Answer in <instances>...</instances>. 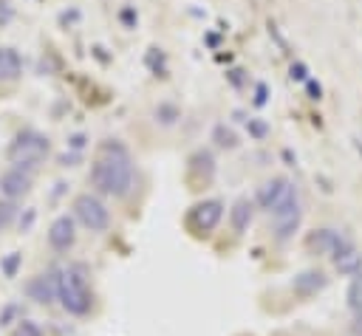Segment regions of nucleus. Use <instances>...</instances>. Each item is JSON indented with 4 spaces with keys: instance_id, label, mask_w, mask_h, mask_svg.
<instances>
[{
    "instance_id": "f257e3e1",
    "label": "nucleus",
    "mask_w": 362,
    "mask_h": 336,
    "mask_svg": "<svg viewBox=\"0 0 362 336\" xmlns=\"http://www.w3.org/2000/svg\"><path fill=\"white\" fill-rule=\"evenodd\" d=\"M88 181L99 195L127 198L136 181V164H133L130 150L122 141H102L99 155L90 164Z\"/></svg>"
},
{
    "instance_id": "f03ea898",
    "label": "nucleus",
    "mask_w": 362,
    "mask_h": 336,
    "mask_svg": "<svg viewBox=\"0 0 362 336\" xmlns=\"http://www.w3.org/2000/svg\"><path fill=\"white\" fill-rule=\"evenodd\" d=\"M57 299L62 305L65 313L71 316H85L93 308V294L88 285V271L85 265L74 263L68 268L57 271Z\"/></svg>"
},
{
    "instance_id": "7ed1b4c3",
    "label": "nucleus",
    "mask_w": 362,
    "mask_h": 336,
    "mask_svg": "<svg viewBox=\"0 0 362 336\" xmlns=\"http://www.w3.org/2000/svg\"><path fill=\"white\" fill-rule=\"evenodd\" d=\"M48 152H51L48 136H42L40 130H31V127L20 130V133L8 141V150H6L8 161H11L14 167L25 169V172H34V169L45 161Z\"/></svg>"
},
{
    "instance_id": "20e7f679",
    "label": "nucleus",
    "mask_w": 362,
    "mask_h": 336,
    "mask_svg": "<svg viewBox=\"0 0 362 336\" xmlns=\"http://www.w3.org/2000/svg\"><path fill=\"white\" fill-rule=\"evenodd\" d=\"M272 215V232H274V240L286 243L294 237V232L300 229V220H303V206H300V195L294 186H288V192L283 195V200L269 212Z\"/></svg>"
},
{
    "instance_id": "39448f33",
    "label": "nucleus",
    "mask_w": 362,
    "mask_h": 336,
    "mask_svg": "<svg viewBox=\"0 0 362 336\" xmlns=\"http://www.w3.org/2000/svg\"><path fill=\"white\" fill-rule=\"evenodd\" d=\"M74 220H79L88 232H105L110 226V209L93 192H82L74 198Z\"/></svg>"
},
{
    "instance_id": "423d86ee",
    "label": "nucleus",
    "mask_w": 362,
    "mask_h": 336,
    "mask_svg": "<svg viewBox=\"0 0 362 336\" xmlns=\"http://www.w3.org/2000/svg\"><path fill=\"white\" fill-rule=\"evenodd\" d=\"M305 248H308L311 254H322V257L337 260L339 254H345L348 248H354V240L345 237V234L337 232V229H314V232L305 237Z\"/></svg>"
},
{
    "instance_id": "0eeeda50",
    "label": "nucleus",
    "mask_w": 362,
    "mask_h": 336,
    "mask_svg": "<svg viewBox=\"0 0 362 336\" xmlns=\"http://www.w3.org/2000/svg\"><path fill=\"white\" fill-rule=\"evenodd\" d=\"M223 217V200L218 198H206V200H198L192 209H189V223L198 229V232H212Z\"/></svg>"
},
{
    "instance_id": "6e6552de",
    "label": "nucleus",
    "mask_w": 362,
    "mask_h": 336,
    "mask_svg": "<svg viewBox=\"0 0 362 336\" xmlns=\"http://www.w3.org/2000/svg\"><path fill=\"white\" fill-rule=\"evenodd\" d=\"M31 192V172L20 169V167H11L0 175V195L8 198V200H20Z\"/></svg>"
},
{
    "instance_id": "1a4fd4ad",
    "label": "nucleus",
    "mask_w": 362,
    "mask_h": 336,
    "mask_svg": "<svg viewBox=\"0 0 362 336\" xmlns=\"http://www.w3.org/2000/svg\"><path fill=\"white\" fill-rule=\"evenodd\" d=\"M76 243V220L71 215H59L48 229V246L54 251H68Z\"/></svg>"
},
{
    "instance_id": "9d476101",
    "label": "nucleus",
    "mask_w": 362,
    "mask_h": 336,
    "mask_svg": "<svg viewBox=\"0 0 362 336\" xmlns=\"http://www.w3.org/2000/svg\"><path fill=\"white\" fill-rule=\"evenodd\" d=\"M25 294L37 305H51L57 299V271H45V274L31 277L25 282Z\"/></svg>"
},
{
    "instance_id": "9b49d317",
    "label": "nucleus",
    "mask_w": 362,
    "mask_h": 336,
    "mask_svg": "<svg viewBox=\"0 0 362 336\" xmlns=\"http://www.w3.org/2000/svg\"><path fill=\"white\" fill-rule=\"evenodd\" d=\"M288 186H291V184H288L286 178H280V175H277V178L266 181V184H263V186L257 189V198H255V203H257L260 209L272 212V209H274V206H277V203L283 200V195L288 192Z\"/></svg>"
},
{
    "instance_id": "f8f14e48",
    "label": "nucleus",
    "mask_w": 362,
    "mask_h": 336,
    "mask_svg": "<svg viewBox=\"0 0 362 336\" xmlns=\"http://www.w3.org/2000/svg\"><path fill=\"white\" fill-rule=\"evenodd\" d=\"M252 217H255V200L249 198H238L229 209V226L235 234H243L249 226H252Z\"/></svg>"
},
{
    "instance_id": "ddd939ff",
    "label": "nucleus",
    "mask_w": 362,
    "mask_h": 336,
    "mask_svg": "<svg viewBox=\"0 0 362 336\" xmlns=\"http://www.w3.org/2000/svg\"><path fill=\"white\" fill-rule=\"evenodd\" d=\"M23 76V59L14 48H0V82H17Z\"/></svg>"
},
{
    "instance_id": "4468645a",
    "label": "nucleus",
    "mask_w": 362,
    "mask_h": 336,
    "mask_svg": "<svg viewBox=\"0 0 362 336\" xmlns=\"http://www.w3.org/2000/svg\"><path fill=\"white\" fill-rule=\"evenodd\" d=\"M325 285H328V277H325L322 271H303V274H297L294 282H291V288H294L300 296H311V294L322 291Z\"/></svg>"
},
{
    "instance_id": "2eb2a0df",
    "label": "nucleus",
    "mask_w": 362,
    "mask_h": 336,
    "mask_svg": "<svg viewBox=\"0 0 362 336\" xmlns=\"http://www.w3.org/2000/svg\"><path fill=\"white\" fill-rule=\"evenodd\" d=\"M334 268L339 271V274H345V277H354V274H359L362 271V251L354 246V248H348L345 254H339L337 260H334Z\"/></svg>"
},
{
    "instance_id": "dca6fc26",
    "label": "nucleus",
    "mask_w": 362,
    "mask_h": 336,
    "mask_svg": "<svg viewBox=\"0 0 362 336\" xmlns=\"http://www.w3.org/2000/svg\"><path fill=\"white\" fill-rule=\"evenodd\" d=\"M345 302H348V308H351L354 313H359V311H362V271L351 277L348 291H345Z\"/></svg>"
},
{
    "instance_id": "f3484780",
    "label": "nucleus",
    "mask_w": 362,
    "mask_h": 336,
    "mask_svg": "<svg viewBox=\"0 0 362 336\" xmlns=\"http://www.w3.org/2000/svg\"><path fill=\"white\" fill-rule=\"evenodd\" d=\"M189 169H192V172H204V178H212V172H215V158H212V152L198 150V152L189 158Z\"/></svg>"
},
{
    "instance_id": "a211bd4d",
    "label": "nucleus",
    "mask_w": 362,
    "mask_h": 336,
    "mask_svg": "<svg viewBox=\"0 0 362 336\" xmlns=\"http://www.w3.org/2000/svg\"><path fill=\"white\" fill-rule=\"evenodd\" d=\"M212 138H215V144H218V147H226V150H235V147H238V136H235L226 124H215Z\"/></svg>"
},
{
    "instance_id": "6ab92c4d",
    "label": "nucleus",
    "mask_w": 362,
    "mask_h": 336,
    "mask_svg": "<svg viewBox=\"0 0 362 336\" xmlns=\"http://www.w3.org/2000/svg\"><path fill=\"white\" fill-rule=\"evenodd\" d=\"M14 217H17V203L0 195V232L8 229V226L14 223Z\"/></svg>"
},
{
    "instance_id": "aec40b11",
    "label": "nucleus",
    "mask_w": 362,
    "mask_h": 336,
    "mask_svg": "<svg viewBox=\"0 0 362 336\" xmlns=\"http://www.w3.org/2000/svg\"><path fill=\"white\" fill-rule=\"evenodd\" d=\"M20 263H23V254H20V251H11V254L0 263V268H3V274H6V277H17Z\"/></svg>"
},
{
    "instance_id": "412c9836",
    "label": "nucleus",
    "mask_w": 362,
    "mask_h": 336,
    "mask_svg": "<svg viewBox=\"0 0 362 336\" xmlns=\"http://www.w3.org/2000/svg\"><path fill=\"white\" fill-rule=\"evenodd\" d=\"M14 336H42V330H40V325H37V322H31V319H20V325H17Z\"/></svg>"
},
{
    "instance_id": "4be33fe9",
    "label": "nucleus",
    "mask_w": 362,
    "mask_h": 336,
    "mask_svg": "<svg viewBox=\"0 0 362 336\" xmlns=\"http://www.w3.org/2000/svg\"><path fill=\"white\" fill-rule=\"evenodd\" d=\"M20 316V305L17 302H11V305H6L3 311H0V328H6V325H11L14 319Z\"/></svg>"
},
{
    "instance_id": "5701e85b",
    "label": "nucleus",
    "mask_w": 362,
    "mask_h": 336,
    "mask_svg": "<svg viewBox=\"0 0 362 336\" xmlns=\"http://www.w3.org/2000/svg\"><path fill=\"white\" fill-rule=\"evenodd\" d=\"M291 79H294V82H308V68H305V62H294V65H291Z\"/></svg>"
},
{
    "instance_id": "b1692460",
    "label": "nucleus",
    "mask_w": 362,
    "mask_h": 336,
    "mask_svg": "<svg viewBox=\"0 0 362 336\" xmlns=\"http://www.w3.org/2000/svg\"><path fill=\"white\" fill-rule=\"evenodd\" d=\"M175 116H178V113H175V107H170V104H164V107H158V110H156V119H161L164 124H173V121H175Z\"/></svg>"
},
{
    "instance_id": "393cba45",
    "label": "nucleus",
    "mask_w": 362,
    "mask_h": 336,
    "mask_svg": "<svg viewBox=\"0 0 362 336\" xmlns=\"http://www.w3.org/2000/svg\"><path fill=\"white\" fill-rule=\"evenodd\" d=\"M351 333H354V336H362V311L354 313V319H351Z\"/></svg>"
},
{
    "instance_id": "a878e982",
    "label": "nucleus",
    "mask_w": 362,
    "mask_h": 336,
    "mask_svg": "<svg viewBox=\"0 0 362 336\" xmlns=\"http://www.w3.org/2000/svg\"><path fill=\"white\" fill-rule=\"evenodd\" d=\"M305 88H308V96H311V99H320V93H322V88H320V85H317L314 79H308V82H305Z\"/></svg>"
},
{
    "instance_id": "bb28decb",
    "label": "nucleus",
    "mask_w": 362,
    "mask_h": 336,
    "mask_svg": "<svg viewBox=\"0 0 362 336\" xmlns=\"http://www.w3.org/2000/svg\"><path fill=\"white\" fill-rule=\"evenodd\" d=\"M249 130H252L257 138H260V136H266V124H263V121H252V119H249Z\"/></svg>"
},
{
    "instance_id": "cd10ccee",
    "label": "nucleus",
    "mask_w": 362,
    "mask_h": 336,
    "mask_svg": "<svg viewBox=\"0 0 362 336\" xmlns=\"http://www.w3.org/2000/svg\"><path fill=\"white\" fill-rule=\"evenodd\" d=\"M255 104H257V107L266 104V85H257V90H255Z\"/></svg>"
},
{
    "instance_id": "c85d7f7f",
    "label": "nucleus",
    "mask_w": 362,
    "mask_h": 336,
    "mask_svg": "<svg viewBox=\"0 0 362 336\" xmlns=\"http://www.w3.org/2000/svg\"><path fill=\"white\" fill-rule=\"evenodd\" d=\"M68 147H71V150H82V147H85V136H74V138L68 141Z\"/></svg>"
}]
</instances>
